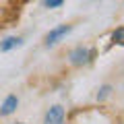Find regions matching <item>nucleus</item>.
Returning <instances> with one entry per match:
<instances>
[{
  "instance_id": "1",
  "label": "nucleus",
  "mask_w": 124,
  "mask_h": 124,
  "mask_svg": "<svg viewBox=\"0 0 124 124\" xmlns=\"http://www.w3.org/2000/svg\"><path fill=\"white\" fill-rule=\"evenodd\" d=\"M91 56H93L91 48H87V46H77V48H72L68 52V62H70V66H85V64H89Z\"/></svg>"
},
{
  "instance_id": "2",
  "label": "nucleus",
  "mask_w": 124,
  "mask_h": 124,
  "mask_svg": "<svg viewBox=\"0 0 124 124\" xmlns=\"http://www.w3.org/2000/svg\"><path fill=\"white\" fill-rule=\"evenodd\" d=\"M64 120H66V110H64V106L54 103V106H50L48 110H46L44 122L41 124H64Z\"/></svg>"
},
{
  "instance_id": "3",
  "label": "nucleus",
  "mask_w": 124,
  "mask_h": 124,
  "mask_svg": "<svg viewBox=\"0 0 124 124\" xmlns=\"http://www.w3.org/2000/svg\"><path fill=\"white\" fill-rule=\"evenodd\" d=\"M70 31H72V25H58V27H54V29H50L48 35H46V48H52V46L60 44Z\"/></svg>"
},
{
  "instance_id": "4",
  "label": "nucleus",
  "mask_w": 124,
  "mask_h": 124,
  "mask_svg": "<svg viewBox=\"0 0 124 124\" xmlns=\"http://www.w3.org/2000/svg\"><path fill=\"white\" fill-rule=\"evenodd\" d=\"M17 108H19V95L10 93V95H6V99L2 101V106H0V116H10V114H15Z\"/></svg>"
},
{
  "instance_id": "5",
  "label": "nucleus",
  "mask_w": 124,
  "mask_h": 124,
  "mask_svg": "<svg viewBox=\"0 0 124 124\" xmlns=\"http://www.w3.org/2000/svg\"><path fill=\"white\" fill-rule=\"evenodd\" d=\"M23 46V37L21 35H8L0 41V52H10L15 48H21Z\"/></svg>"
},
{
  "instance_id": "6",
  "label": "nucleus",
  "mask_w": 124,
  "mask_h": 124,
  "mask_svg": "<svg viewBox=\"0 0 124 124\" xmlns=\"http://www.w3.org/2000/svg\"><path fill=\"white\" fill-rule=\"evenodd\" d=\"M112 93H114V85H110V83H103L101 87L97 89V95H95V99H97V101H106V99L110 97Z\"/></svg>"
},
{
  "instance_id": "7",
  "label": "nucleus",
  "mask_w": 124,
  "mask_h": 124,
  "mask_svg": "<svg viewBox=\"0 0 124 124\" xmlns=\"http://www.w3.org/2000/svg\"><path fill=\"white\" fill-rule=\"evenodd\" d=\"M112 41L118 46H124V27H118V29L112 33Z\"/></svg>"
},
{
  "instance_id": "8",
  "label": "nucleus",
  "mask_w": 124,
  "mask_h": 124,
  "mask_svg": "<svg viewBox=\"0 0 124 124\" xmlns=\"http://www.w3.org/2000/svg\"><path fill=\"white\" fill-rule=\"evenodd\" d=\"M64 2H66V0H41V6L52 10V8H60Z\"/></svg>"
},
{
  "instance_id": "9",
  "label": "nucleus",
  "mask_w": 124,
  "mask_h": 124,
  "mask_svg": "<svg viewBox=\"0 0 124 124\" xmlns=\"http://www.w3.org/2000/svg\"><path fill=\"white\" fill-rule=\"evenodd\" d=\"M13 124H25V122H13Z\"/></svg>"
}]
</instances>
